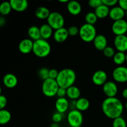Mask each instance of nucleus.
Returning a JSON list of instances; mask_svg holds the SVG:
<instances>
[{"instance_id":"f03ea898","label":"nucleus","mask_w":127,"mask_h":127,"mask_svg":"<svg viewBox=\"0 0 127 127\" xmlns=\"http://www.w3.org/2000/svg\"><path fill=\"white\" fill-rule=\"evenodd\" d=\"M76 79V74L75 71L71 68H64L60 71L56 81L59 87L68 89L73 86Z\"/></svg>"},{"instance_id":"603ef678","label":"nucleus","mask_w":127,"mask_h":127,"mask_svg":"<svg viewBox=\"0 0 127 127\" xmlns=\"http://www.w3.org/2000/svg\"><path fill=\"white\" fill-rule=\"evenodd\" d=\"M81 127V126H80V127Z\"/></svg>"},{"instance_id":"37998d69","label":"nucleus","mask_w":127,"mask_h":127,"mask_svg":"<svg viewBox=\"0 0 127 127\" xmlns=\"http://www.w3.org/2000/svg\"><path fill=\"white\" fill-rule=\"evenodd\" d=\"M5 22H6L5 19L4 17H0V26H4L5 24Z\"/></svg>"},{"instance_id":"864d4df0","label":"nucleus","mask_w":127,"mask_h":127,"mask_svg":"<svg viewBox=\"0 0 127 127\" xmlns=\"http://www.w3.org/2000/svg\"><path fill=\"white\" fill-rule=\"evenodd\" d=\"M126 35L127 36V33H126Z\"/></svg>"},{"instance_id":"f3484780","label":"nucleus","mask_w":127,"mask_h":127,"mask_svg":"<svg viewBox=\"0 0 127 127\" xmlns=\"http://www.w3.org/2000/svg\"><path fill=\"white\" fill-rule=\"evenodd\" d=\"M69 107V102L65 97L58 98L55 102V109L57 112L64 114Z\"/></svg>"},{"instance_id":"c756f323","label":"nucleus","mask_w":127,"mask_h":127,"mask_svg":"<svg viewBox=\"0 0 127 127\" xmlns=\"http://www.w3.org/2000/svg\"><path fill=\"white\" fill-rule=\"evenodd\" d=\"M97 17L94 12H89L86 14L85 20L87 24L94 26L97 21Z\"/></svg>"},{"instance_id":"393cba45","label":"nucleus","mask_w":127,"mask_h":127,"mask_svg":"<svg viewBox=\"0 0 127 127\" xmlns=\"http://www.w3.org/2000/svg\"><path fill=\"white\" fill-rule=\"evenodd\" d=\"M50 13L49 9L44 6H40L37 7L35 11V16L40 19H47Z\"/></svg>"},{"instance_id":"f257e3e1","label":"nucleus","mask_w":127,"mask_h":127,"mask_svg":"<svg viewBox=\"0 0 127 127\" xmlns=\"http://www.w3.org/2000/svg\"><path fill=\"white\" fill-rule=\"evenodd\" d=\"M124 109V105L122 101L116 97H107L102 104V110L104 115L113 120L122 116Z\"/></svg>"},{"instance_id":"9b49d317","label":"nucleus","mask_w":127,"mask_h":127,"mask_svg":"<svg viewBox=\"0 0 127 127\" xmlns=\"http://www.w3.org/2000/svg\"><path fill=\"white\" fill-rule=\"evenodd\" d=\"M114 43L115 48L118 52L125 53L127 51V36L126 35L115 36Z\"/></svg>"},{"instance_id":"0eeeda50","label":"nucleus","mask_w":127,"mask_h":127,"mask_svg":"<svg viewBox=\"0 0 127 127\" xmlns=\"http://www.w3.org/2000/svg\"><path fill=\"white\" fill-rule=\"evenodd\" d=\"M67 120L69 125L71 127H80L83 124L84 118L81 112L77 109H73L68 113Z\"/></svg>"},{"instance_id":"aec40b11","label":"nucleus","mask_w":127,"mask_h":127,"mask_svg":"<svg viewBox=\"0 0 127 127\" xmlns=\"http://www.w3.org/2000/svg\"><path fill=\"white\" fill-rule=\"evenodd\" d=\"M67 10L71 15L77 16L81 12V5L77 1H69L67 3Z\"/></svg>"},{"instance_id":"473e14b6","label":"nucleus","mask_w":127,"mask_h":127,"mask_svg":"<svg viewBox=\"0 0 127 127\" xmlns=\"http://www.w3.org/2000/svg\"><path fill=\"white\" fill-rule=\"evenodd\" d=\"M102 52L104 53V55L107 58H112V57L113 58L115 54L114 48L110 46H107Z\"/></svg>"},{"instance_id":"58836bf2","label":"nucleus","mask_w":127,"mask_h":127,"mask_svg":"<svg viewBox=\"0 0 127 127\" xmlns=\"http://www.w3.org/2000/svg\"><path fill=\"white\" fill-rule=\"evenodd\" d=\"M57 95L58 97V98L65 97V96L66 95V89L59 87L58 91H57Z\"/></svg>"},{"instance_id":"3c124183","label":"nucleus","mask_w":127,"mask_h":127,"mask_svg":"<svg viewBox=\"0 0 127 127\" xmlns=\"http://www.w3.org/2000/svg\"><path fill=\"white\" fill-rule=\"evenodd\" d=\"M1 12H0V17H1Z\"/></svg>"},{"instance_id":"412c9836","label":"nucleus","mask_w":127,"mask_h":127,"mask_svg":"<svg viewBox=\"0 0 127 127\" xmlns=\"http://www.w3.org/2000/svg\"><path fill=\"white\" fill-rule=\"evenodd\" d=\"M66 96L73 100H77L80 98V89L75 86H72L66 89Z\"/></svg>"},{"instance_id":"39448f33","label":"nucleus","mask_w":127,"mask_h":127,"mask_svg":"<svg viewBox=\"0 0 127 127\" xmlns=\"http://www.w3.org/2000/svg\"><path fill=\"white\" fill-rule=\"evenodd\" d=\"M58 88L59 86L57 81L50 78H48L46 80L43 81L42 85V93L48 97H53L57 95Z\"/></svg>"},{"instance_id":"6ab92c4d","label":"nucleus","mask_w":127,"mask_h":127,"mask_svg":"<svg viewBox=\"0 0 127 127\" xmlns=\"http://www.w3.org/2000/svg\"><path fill=\"white\" fill-rule=\"evenodd\" d=\"M3 84L6 88H14L17 86L18 80L16 76L12 73H7L5 74L2 79Z\"/></svg>"},{"instance_id":"b1692460","label":"nucleus","mask_w":127,"mask_h":127,"mask_svg":"<svg viewBox=\"0 0 127 127\" xmlns=\"http://www.w3.org/2000/svg\"><path fill=\"white\" fill-rule=\"evenodd\" d=\"M110 12V8L104 4L96 8L94 11V13L97 16V18L104 19L107 17Z\"/></svg>"},{"instance_id":"c03bdc74","label":"nucleus","mask_w":127,"mask_h":127,"mask_svg":"<svg viewBox=\"0 0 127 127\" xmlns=\"http://www.w3.org/2000/svg\"><path fill=\"white\" fill-rule=\"evenodd\" d=\"M50 127H60L59 125V124H57V123H54L53 122V124L51 125Z\"/></svg>"},{"instance_id":"4c0bfd02","label":"nucleus","mask_w":127,"mask_h":127,"mask_svg":"<svg viewBox=\"0 0 127 127\" xmlns=\"http://www.w3.org/2000/svg\"><path fill=\"white\" fill-rule=\"evenodd\" d=\"M103 4L107 7H114L119 2L117 0H102Z\"/></svg>"},{"instance_id":"79ce46f5","label":"nucleus","mask_w":127,"mask_h":127,"mask_svg":"<svg viewBox=\"0 0 127 127\" xmlns=\"http://www.w3.org/2000/svg\"><path fill=\"white\" fill-rule=\"evenodd\" d=\"M122 96L123 97L125 98V99L127 100V88H125L122 91Z\"/></svg>"},{"instance_id":"dca6fc26","label":"nucleus","mask_w":127,"mask_h":127,"mask_svg":"<svg viewBox=\"0 0 127 127\" xmlns=\"http://www.w3.org/2000/svg\"><path fill=\"white\" fill-rule=\"evenodd\" d=\"M9 2L12 9L17 12H24L27 9L29 6L27 0H11Z\"/></svg>"},{"instance_id":"4468645a","label":"nucleus","mask_w":127,"mask_h":127,"mask_svg":"<svg viewBox=\"0 0 127 127\" xmlns=\"http://www.w3.org/2000/svg\"><path fill=\"white\" fill-rule=\"evenodd\" d=\"M125 11L119 6H114L110 9L109 16L112 21H117L121 20L125 17Z\"/></svg>"},{"instance_id":"20e7f679","label":"nucleus","mask_w":127,"mask_h":127,"mask_svg":"<svg viewBox=\"0 0 127 127\" xmlns=\"http://www.w3.org/2000/svg\"><path fill=\"white\" fill-rule=\"evenodd\" d=\"M97 35L96 29L93 25L86 23L79 28V37L82 40L87 43L93 42Z\"/></svg>"},{"instance_id":"c85d7f7f","label":"nucleus","mask_w":127,"mask_h":127,"mask_svg":"<svg viewBox=\"0 0 127 127\" xmlns=\"http://www.w3.org/2000/svg\"><path fill=\"white\" fill-rule=\"evenodd\" d=\"M12 10L9 1H4L0 4V12L1 14L6 16L9 14Z\"/></svg>"},{"instance_id":"5fc2aeb1","label":"nucleus","mask_w":127,"mask_h":127,"mask_svg":"<svg viewBox=\"0 0 127 127\" xmlns=\"http://www.w3.org/2000/svg\"></svg>"},{"instance_id":"49530a36","label":"nucleus","mask_w":127,"mask_h":127,"mask_svg":"<svg viewBox=\"0 0 127 127\" xmlns=\"http://www.w3.org/2000/svg\"><path fill=\"white\" fill-rule=\"evenodd\" d=\"M125 17H126V18L127 19V11H125Z\"/></svg>"},{"instance_id":"1a4fd4ad","label":"nucleus","mask_w":127,"mask_h":127,"mask_svg":"<svg viewBox=\"0 0 127 127\" xmlns=\"http://www.w3.org/2000/svg\"><path fill=\"white\" fill-rule=\"evenodd\" d=\"M112 31L115 36L126 35L127 32V21L124 19L114 21L112 26Z\"/></svg>"},{"instance_id":"ddd939ff","label":"nucleus","mask_w":127,"mask_h":127,"mask_svg":"<svg viewBox=\"0 0 127 127\" xmlns=\"http://www.w3.org/2000/svg\"><path fill=\"white\" fill-rule=\"evenodd\" d=\"M33 41L30 38H25L19 43L18 48L20 52L23 54H28L33 50Z\"/></svg>"},{"instance_id":"09e8293b","label":"nucleus","mask_w":127,"mask_h":127,"mask_svg":"<svg viewBox=\"0 0 127 127\" xmlns=\"http://www.w3.org/2000/svg\"><path fill=\"white\" fill-rule=\"evenodd\" d=\"M1 92H2V89H1V86H0V95H1Z\"/></svg>"},{"instance_id":"5701e85b","label":"nucleus","mask_w":127,"mask_h":127,"mask_svg":"<svg viewBox=\"0 0 127 127\" xmlns=\"http://www.w3.org/2000/svg\"><path fill=\"white\" fill-rule=\"evenodd\" d=\"M90 102L86 98L81 97L76 100V109L80 112L86 111L89 109Z\"/></svg>"},{"instance_id":"7c9ffc66","label":"nucleus","mask_w":127,"mask_h":127,"mask_svg":"<svg viewBox=\"0 0 127 127\" xmlns=\"http://www.w3.org/2000/svg\"><path fill=\"white\" fill-rule=\"evenodd\" d=\"M127 122L122 117L114 119L112 123V127H127Z\"/></svg>"},{"instance_id":"6e6552de","label":"nucleus","mask_w":127,"mask_h":127,"mask_svg":"<svg viewBox=\"0 0 127 127\" xmlns=\"http://www.w3.org/2000/svg\"><path fill=\"white\" fill-rule=\"evenodd\" d=\"M112 77L116 82L120 83L127 82V68L124 66H119L114 69Z\"/></svg>"},{"instance_id":"7ed1b4c3","label":"nucleus","mask_w":127,"mask_h":127,"mask_svg":"<svg viewBox=\"0 0 127 127\" xmlns=\"http://www.w3.org/2000/svg\"><path fill=\"white\" fill-rule=\"evenodd\" d=\"M51 45L47 40L40 38L33 41V53L39 58H45L48 57L51 52Z\"/></svg>"},{"instance_id":"a18cd8bd","label":"nucleus","mask_w":127,"mask_h":127,"mask_svg":"<svg viewBox=\"0 0 127 127\" xmlns=\"http://www.w3.org/2000/svg\"><path fill=\"white\" fill-rule=\"evenodd\" d=\"M58 1L60 2H63V3H68V2H69L68 0H59Z\"/></svg>"},{"instance_id":"a878e982","label":"nucleus","mask_w":127,"mask_h":127,"mask_svg":"<svg viewBox=\"0 0 127 127\" xmlns=\"http://www.w3.org/2000/svg\"><path fill=\"white\" fill-rule=\"evenodd\" d=\"M28 35L30 37V39L33 41H35L42 38L40 28L36 26H32L29 28Z\"/></svg>"},{"instance_id":"2f4dec72","label":"nucleus","mask_w":127,"mask_h":127,"mask_svg":"<svg viewBox=\"0 0 127 127\" xmlns=\"http://www.w3.org/2000/svg\"><path fill=\"white\" fill-rule=\"evenodd\" d=\"M49 71L50 69L47 68H42L38 70V75L43 81L49 78Z\"/></svg>"},{"instance_id":"a19ab883","label":"nucleus","mask_w":127,"mask_h":127,"mask_svg":"<svg viewBox=\"0 0 127 127\" xmlns=\"http://www.w3.org/2000/svg\"><path fill=\"white\" fill-rule=\"evenodd\" d=\"M119 6L125 11H127V0H119Z\"/></svg>"},{"instance_id":"72a5a7b5","label":"nucleus","mask_w":127,"mask_h":127,"mask_svg":"<svg viewBox=\"0 0 127 127\" xmlns=\"http://www.w3.org/2000/svg\"><path fill=\"white\" fill-rule=\"evenodd\" d=\"M67 30H68V32L69 35L71 36V37L76 36L77 35L79 34V29L76 26H70V27H68V29H67Z\"/></svg>"},{"instance_id":"423d86ee","label":"nucleus","mask_w":127,"mask_h":127,"mask_svg":"<svg viewBox=\"0 0 127 127\" xmlns=\"http://www.w3.org/2000/svg\"><path fill=\"white\" fill-rule=\"evenodd\" d=\"M47 24L53 29L57 30L64 27V18L62 14L58 12H52L47 19Z\"/></svg>"},{"instance_id":"f8f14e48","label":"nucleus","mask_w":127,"mask_h":127,"mask_svg":"<svg viewBox=\"0 0 127 127\" xmlns=\"http://www.w3.org/2000/svg\"><path fill=\"white\" fill-rule=\"evenodd\" d=\"M107 74L103 70L96 71L92 76L93 83L96 86H103L107 81Z\"/></svg>"},{"instance_id":"9d476101","label":"nucleus","mask_w":127,"mask_h":127,"mask_svg":"<svg viewBox=\"0 0 127 127\" xmlns=\"http://www.w3.org/2000/svg\"><path fill=\"white\" fill-rule=\"evenodd\" d=\"M102 90L107 97H115L118 93V86L114 81H107L103 85Z\"/></svg>"},{"instance_id":"a211bd4d","label":"nucleus","mask_w":127,"mask_h":127,"mask_svg":"<svg viewBox=\"0 0 127 127\" xmlns=\"http://www.w3.org/2000/svg\"><path fill=\"white\" fill-rule=\"evenodd\" d=\"M53 35L54 40L56 42L58 43H63L66 40L69 34H68L67 29L62 27L59 29L55 30Z\"/></svg>"},{"instance_id":"6e6d98bb","label":"nucleus","mask_w":127,"mask_h":127,"mask_svg":"<svg viewBox=\"0 0 127 127\" xmlns=\"http://www.w3.org/2000/svg\"></svg>"},{"instance_id":"2eb2a0df","label":"nucleus","mask_w":127,"mask_h":127,"mask_svg":"<svg viewBox=\"0 0 127 127\" xmlns=\"http://www.w3.org/2000/svg\"><path fill=\"white\" fill-rule=\"evenodd\" d=\"M93 43H94V47L99 51L104 50L107 47L108 44L107 39L105 36L102 34L97 35L93 41Z\"/></svg>"},{"instance_id":"ea45409f","label":"nucleus","mask_w":127,"mask_h":127,"mask_svg":"<svg viewBox=\"0 0 127 127\" xmlns=\"http://www.w3.org/2000/svg\"><path fill=\"white\" fill-rule=\"evenodd\" d=\"M58 73H59V71H58L57 69H50L49 71V78L52 79H57V77H58Z\"/></svg>"},{"instance_id":"e433bc0d","label":"nucleus","mask_w":127,"mask_h":127,"mask_svg":"<svg viewBox=\"0 0 127 127\" xmlns=\"http://www.w3.org/2000/svg\"><path fill=\"white\" fill-rule=\"evenodd\" d=\"M7 98L3 95H0V110H2L4 109L6 107V105H7Z\"/></svg>"},{"instance_id":"f704fd0d","label":"nucleus","mask_w":127,"mask_h":127,"mask_svg":"<svg viewBox=\"0 0 127 127\" xmlns=\"http://www.w3.org/2000/svg\"><path fill=\"white\" fill-rule=\"evenodd\" d=\"M63 117H64L63 114L57 112L53 114V115H52V120H53L54 123L59 124L60 122H61L63 120Z\"/></svg>"},{"instance_id":"bb28decb","label":"nucleus","mask_w":127,"mask_h":127,"mask_svg":"<svg viewBox=\"0 0 127 127\" xmlns=\"http://www.w3.org/2000/svg\"><path fill=\"white\" fill-rule=\"evenodd\" d=\"M11 114L9 111L6 109L0 110V125H6L10 122Z\"/></svg>"},{"instance_id":"8fccbe9b","label":"nucleus","mask_w":127,"mask_h":127,"mask_svg":"<svg viewBox=\"0 0 127 127\" xmlns=\"http://www.w3.org/2000/svg\"><path fill=\"white\" fill-rule=\"evenodd\" d=\"M126 62H127V53L126 54Z\"/></svg>"},{"instance_id":"cd10ccee","label":"nucleus","mask_w":127,"mask_h":127,"mask_svg":"<svg viewBox=\"0 0 127 127\" xmlns=\"http://www.w3.org/2000/svg\"><path fill=\"white\" fill-rule=\"evenodd\" d=\"M113 61L115 64L119 66H122V64L126 62V54L124 52H117L113 57Z\"/></svg>"},{"instance_id":"c9c22d12","label":"nucleus","mask_w":127,"mask_h":127,"mask_svg":"<svg viewBox=\"0 0 127 127\" xmlns=\"http://www.w3.org/2000/svg\"><path fill=\"white\" fill-rule=\"evenodd\" d=\"M88 4L91 7L94 8L95 9L98 7L103 4V2L102 0H90L88 2Z\"/></svg>"},{"instance_id":"4be33fe9","label":"nucleus","mask_w":127,"mask_h":127,"mask_svg":"<svg viewBox=\"0 0 127 127\" xmlns=\"http://www.w3.org/2000/svg\"><path fill=\"white\" fill-rule=\"evenodd\" d=\"M53 29L48 24H43L40 27L41 38L44 40L49 39L52 35H53Z\"/></svg>"},{"instance_id":"de8ad7c7","label":"nucleus","mask_w":127,"mask_h":127,"mask_svg":"<svg viewBox=\"0 0 127 127\" xmlns=\"http://www.w3.org/2000/svg\"><path fill=\"white\" fill-rule=\"evenodd\" d=\"M125 108H126V109H127V100L126 103H125Z\"/></svg>"}]
</instances>
